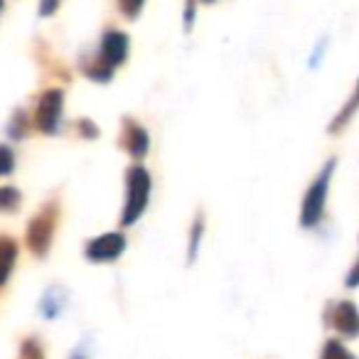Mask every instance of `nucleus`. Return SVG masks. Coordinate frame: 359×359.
Masks as SVG:
<instances>
[{
	"label": "nucleus",
	"instance_id": "nucleus-12",
	"mask_svg": "<svg viewBox=\"0 0 359 359\" xmlns=\"http://www.w3.org/2000/svg\"><path fill=\"white\" fill-rule=\"evenodd\" d=\"M320 359H354V357L342 342H337V339H330V342L325 344L323 357H320Z\"/></svg>",
	"mask_w": 359,
	"mask_h": 359
},
{
	"label": "nucleus",
	"instance_id": "nucleus-5",
	"mask_svg": "<svg viewBox=\"0 0 359 359\" xmlns=\"http://www.w3.org/2000/svg\"><path fill=\"white\" fill-rule=\"evenodd\" d=\"M126 249V236L118 231H111V234H101L96 239L89 241L86 246V259L94 261V264H104V261H116Z\"/></svg>",
	"mask_w": 359,
	"mask_h": 359
},
{
	"label": "nucleus",
	"instance_id": "nucleus-7",
	"mask_svg": "<svg viewBox=\"0 0 359 359\" xmlns=\"http://www.w3.org/2000/svg\"><path fill=\"white\" fill-rule=\"evenodd\" d=\"M332 325L342 337H357L359 334V310L354 303L342 300V303L334 308L332 315Z\"/></svg>",
	"mask_w": 359,
	"mask_h": 359
},
{
	"label": "nucleus",
	"instance_id": "nucleus-8",
	"mask_svg": "<svg viewBox=\"0 0 359 359\" xmlns=\"http://www.w3.org/2000/svg\"><path fill=\"white\" fill-rule=\"evenodd\" d=\"M123 143H126V148H128V153L133 155L135 160H140L145 153H148V148H150L148 130L140 128V126H135L133 121H128V123H126Z\"/></svg>",
	"mask_w": 359,
	"mask_h": 359
},
{
	"label": "nucleus",
	"instance_id": "nucleus-17",
	"mask_svg": "<svg viewBox=\"0 0 359 359\" xmlns=\"http://www.w3.org/2000/svg\"><path fill=\"white\" fill-rule=\"evenodd\" d=\"M60 8V0H42V6H40V15H52V13Z\"/></svg>",
	"mask_w": 359,
	"mask_h": 359
},
{
	"label": "nucleus",
	"instance_id": "nucleus-16",
	"mask_svg": "<svg viewBox=\"0 0 359 359\" xmlns=\"http://www.w3.org/2000/svg\"><path fill=\"white\" fill-rule=\"evenodd\" d=\"M20 359H45L42 357V347L35 342V339H27V342L22 344V357Z\"/></svg>",
	"mask_w": 359,
	"mask_h": 359
},
{
	"label": "nucleus",
	"instance_id": "nucleus-15",
	"mask_svg": "<svg viewBox=\"0 0 359 359\" xmlns=\"http://www.w3.org/2000/svg\"><path fill=\"white\" fill-rule=\"evenodd\" d=\"M143 6H145V0H118V8L126 18H138Z\"/></svg>",
	"mask_w": 359,
	"mask_h": 359
},
{
	"label": "nucleus",
	"instance_id": "nucleus-10",
	"mask_svg": "<svg viewBox=\"0 0 359 359\" xmlns=\"http://www.w3.org/2000/svg\"><path fill=\"white\" fill-rule=\"evenodd\" d=\"M357 109H359V81H357V86H354V91H352V96H349V101L342 106V111H339V114L334 116L332 126H330V133H337L339 128H344V126L349 123V118H352V116L357 114Z\"/></svg>",
	"mask_w": 359,
	"mask_h": 359
},
{
	"label": "nucleus",
	"instance_id": "nucleus-9",
	"mask_svg": "<svg viewBox=\"0 0 359 359\" xmlns=\"http://www.w3.org/2000/svg\"><path fill=\"white\" fill-rule=\"evenodd\" d=\"M15 259H18V244L11 236H0V285L11 278Z\"/></svg>",
	"mask_w": 359,
	"mask_h": 359
},
{
	"label": "nucleus",
	"instance_id": "nucleus-14",
	"mask_svg": "<svg viewBox=\"0 0 359 359\" xmlns=\"http://www.w3.org/2000/svg\"><path fill=\"white\" fill-rule=\"evenodd\" d=\"M15 168V155L8 145H0V175H11Z\"/></svg>",
	"mask_w": 359,
	"mask_h": 359
},
{
	"label": "nucleus",
	"instance_id": "nucleus-19",
	"mask_svg": "<svg viewBox=\"0 0 359 359\" xmlns=\"http://www.w3.org/2000/svg\"><path fill=\"white\" fill-rule=\"evenodd\" d=\"M81 133L89 135V138H96V133H99V130H96L94 126L89 123V121H84V123H81Z\"/></svg>",
	"mask_w": 359,
	"mask_h": 359
},
{
	"label": "nucleus",
	"instance_id": "nucleus-18",
	"mask_svg": "<svg viewBox=\"0 0 359 359\" xmlns=\"http://www.w3.org/2000/svg\"><path fill=\"white\" fill-rule=\"evenodd\" d=\"M347 285L349 288H357L359 285V261L354 264V269L349 271V276H347Z\"/></svg>",
	"mask_w": 359,
	"mask_h": 359
},
{
	"label": "nucleus",
	"instance_id": "nucleus-20",
	"mask_svg": "<svg viewBox=\"0 0 359 359\" xmlns=\"http://www.w3.org/2000/svg\"><path fill=\"white\" fill-rule=\"evenodd\" d=\"M0 8H3V0H0Z\"/></svg>",
	"mask_w": 359,
	"mask_h": 359
},
{
	"label": "nucleus",
	"instance_id": "nucleus-2",
	"mask_svg": "<svg viewBox=\"0 0 359 359\" xmlns=\"http://www.w3.org/2000/svg\"><path fill=\"white\" fill-rule=\"evenodd\" d=\"M334 172V160H330L325 165L323 172L315 177V182L308 187L303 197V207H300V224L303 226H315L320 219H323L325 212V200H327V190H330V180H332Z\"/></svg>",
	"mask_w": 359,
	"mask_h": 359
},
{
	"label": "nucleus",
	"instance_id": "nucleus-21",
	"mask_svg": "<svg viewBox=\"0 0 359 359\" xmlns=\"http://www.w3.org/2000/svg\"><path fill=\"white\" fill-rule=\"evenodd\" d=\"M205 3H212V0H205Z\"/></svg>",
	"mask_w": 359,
	"mask_h": 359
},
{
	"label": "nucleus",
	"instance_id": "nucleus-3",
	"mask_svg": "<svg viewBox=\"0 0 359 359\" xmlns=\"http://www.w3.org/2000/svg\"><path fill=\"white\" fill-rule=\"evenodd\" d=\"M55 219H57V212L55 207H45L35 219L30 222L27 226V246L35 256H45L50 251L52 244V234H55Z\"/></svg>",
	"mask_w": 359,
	"mask_h": 359
},
{
	"label": "nucleus",
	"instance_id": "nucleus-1",
	"mask_svg": "<svg viewBox=\"0 0 359 359\" xmlns=\"http://www.w3.org/2000/svg\"><path fill=\"white\" fill-rule=\"evenodd\" d=\"M126 187H128V195H126V207L121 212V224L130 226L148 207L150 197V175L145 168L135 165L126 172Z\"/></svg>",
	"mask_w": 359,
	"mask_h": 359
},
{
	"label": "nucleus",
	"instance_id": "nucleus-22",
	"mask_svg": "<svg viewBox=\"0 0 359 359\" xmlns=\"http://www.w3.org/2000/svg\"><path fill=\"white\" fill-rule=\"evenodd\" d=\"M74 359H81V357H74Z\"/></svg>",
	"mask_w": 359,
	"mask_h": 359
},
{
	"label": "nucleus",
	"instance_id": "nucleus-6",
	"mask_svg": "<svg viewBox=\"0 0 359 359\" xmlns=\"http://www.w3.org/2000/svg\"><path fill=\"white\" fill-rule=\"evenodd\" d=\"M128 57V35L118 30H109L101 40V62L109 67H118Z\"/></svg>",
	"mask_w": 359,
	"mask_h": 359
},
{
	"label": "nucleus",
	"instance_id": "nucleus-11",
	"mask_svg": "<svg viewBox=\"0 0 359 359\" xmlns=\"http://www.w3.org/2000/svg\"><path fill=\"white\" fill-rule=\"evenodd\" d=\"M20 205V192L15 187H0V212H13Z\"/></svg>",
	"mask_w": 359,
	"mask_h": 359
},
{
	"label": "nucleus",
	"instance_id": "nucleus-4",
	"mask_svg": "<svg viewBox=\"0 0 359 359\" xmlns=\"http://www.w3.org/2000/svg\"><path fill=\"white\" fill-rule=\"evenodd\" d=\"M62 106H65V94L60 89H50L40 96V104L35 111V126L42 133H57L62 121Z\"/></svg>",
	"mask_w": 359,
	"mask_h": 359
},
{
	"label": "nucleus",
	"instance_id": "nucleus-13",
	"mask_svg": "<svg viewBox=\"0 0 359 359\" xmlns=\"http://www.w3.org/2000/svg\"><path fill=\"white\" fill-rule=\"evenodd\" d=\"M202 231H205V224L202 219L197 217V222L192 224V234H190V261H195L197 249H200V241H202Z\"/></svg>",
	"mask_w": 359,
	"mask_h": 359
}]
</instances>
